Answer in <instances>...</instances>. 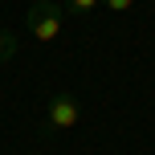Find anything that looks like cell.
<instances>
[{
  "label": "cell",
  "mask_w": 155,
  "mask_h": 155,
  "mask_svg": "<svg viewBox=\"0 0 155 155\" xmlns=\"http://www.w3.org/2000/svg\"><path fill=\"white\" fill-rule=\"evenodd\" d=\"M16 45H21V41H16V33H4V29H0V65L16 57Z\"/></svg>",
  "instance_id": "3957f363"
},
{
  "label": "cell",
  "mask_w": 155,
  "mask_h": 155,
  "mask_svg": "<svg viewBox=\"0 0 155 155\" xmlns=\"http://www.w3.org/2000/svg\"><path fill=\"white\" fill-rule=\"evenodd\" d=\"M78 123H82V102H78L70 90H57L53 98L45 102V131H70Z\"/></svg>",
  "instance_id": "7a4b0ae2"
},
{
  "label": "cell",
  "mask_w": 155,
  "mask_h": 155,
  "mask_svg": "<svg viewBox=\"0 0 155 155\" xmlns=\"http://www.w3.org/2000/svg\"><path fill=\"white\" fill-rule=\"evenodd\" d=\"M98 4H102V0H65V8H70L74 16H90Z\"/></svg>",
  "instance_id": "277c9868"
},
{
  "label": "cell",
  "mask_w": 155,
  "mask_h": 155,
  "mask_svg": "<svg viewBox=\"0 0 155 155\" xmlns=\"http://www.w3.org/2000/svg\"><path fill=\"white\" fill-rule=\"evenodd\" d=\"M25 25H29V33L41 41V45H49V41H57V33H61L65 16H61V8H57V0H33V4H29V16H25Z\"/></svg>",
  "instance_id": "6da1fadb"
},
{
  "label": "cell",
  "mask_w": 155,
  "mask_h": 155,
  "mask_svg": "<svg viewBox=\"0 0 155 155\" xmlns=\"http://www.w3.org/2000/svg\"><path fill=\"white\" fill-rule=\"evenodd\" d=\"M135 0H102V8H110V12H127Z\"/></svg>",
  "instance_id": "5b68a950"
}]
</instances>
